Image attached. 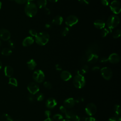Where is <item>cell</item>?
Instances as JSON below:
<instances>
[{
  "mask_svg": "<svg viewBox=\"0 0 121 121\" xmlns=\"http://www.w3.org/2000/svg\"><path fill=\"white\" fill-rule=\"evenodd\" d=\"M44 114L45 116L47 117V118H50V116H51V112L49 110H46L44 112Z\"/></svg>",
  "mask_w": 121,
  "mask_h": 121,
  "instance_id": "cell-41",
  "label": "cell"
},
{
  "mask_svg": "<svg viewBox=\"0 0 121 121\" xmlns=\"http://www.w3.org/2000/svg\"><path fill=\"white\" fill-rule=\"evenodd\" d=\"M34 42V40L33 37L30 36H28L25 38L22 42V45L24 47L29 46L32 45Z\"/></svg>",
  "mask_w": 121,
  "mask_h": 121,
  "instance_id": "cell-17",
  "label": "cell"
},
{
  "mask_svg": "<svg viewBox=\"0 0 121 121\" xmlns=\"http://www.w3.org/2000/svg\"><path fill=\"white\" fill-rule=\"evenodd\" d=\"M101 3L104 6H107L110 3V0H101Z\"/></svg>",
  "mask_w": 121,
  "mask_h": 121,
  "instance_id": "cell-39",
  "label": "cell"
},
{
  "mask_svg": "<svg viewBox=\"0 0 121 121\" xmlns=\"http://www.w3.org/2000/svg\"><path fill=\"white\" fill-rule=\"evenodd\" d=\"M69 32V28L68 27H65L61 30V35L63 36H66Z\"/></svg>",
  "mask_w": 121,
  "mask_h": 121,
  "instance_id": "cell-32",
  "label": "cell"
},
{
  "mask_svg": "<svg viewBox=\"0 0 121 121\" xmlns=\"http://www.w3.org/2000/svg\"><path fill=\"white\" fill-rule=\"evenodd\" d=\"M0 45H1V42H0Z\"/></svg>",
  "mask_w": 121,
  "mask_h": 121,
  "instance_id": "cell-60",
  "label": "cell"
},
{
  "mask_svg": "<svg viewBox=\"0 0 121 121\" xmlns=\"http://www.w3.org/2000/svg\"><path fill=\"white\" fill-rule=\"evenodd\" d=\"M78 19L77 16L75 15H70L68 16L65 20L66 25L69 27H71L76 25L78 22Z\"/></svg>",
  "mask_w": 121,
  "mask_h": 121,
  "instance_id": "cell-9",
  "label": "cell"
},
{
  "mask_svg": "<svg viewBox=\"0 0 121 121\" xmlns=\"http://www.w3.org/2000/svg\"><path fill=\"white\" fill-rule=\"evenodd\" d=\"M1 121H14L11 117L7 113L3 114L1 116Z\"/></svg>",
  "mask_w": 121,
  "mask_h": 121,
  "instance_id": "cell-26",
  "label": "cell"
},
{
  "mask_svg": "<svg viewBox=\"0 0 121 121\" xmlns=\"http://www.w3.org/2000/svg\"><path fill=\"white\" fill-rule=\"evenodd\" d=\"M72 121H80V117L77 114H75L71 119Z\"/></svg>",
  "mask_w": 121,
  "mask_h": 121,
  "instance_id": "cell-36",
  "label": "cell"
},
{
  "mask_svg": "<svg viewBox=\"0 0 121 121\" xmlns=\"http://www.w3.org/2000/svg\"><path fill=\"white\" fill-rule=\"evenodd\" d=\"M76 114L75 112L72 110L67 111L66 113H65V117L67 120H71V118Z\"/></svg>",
  "mask_w": 121,
  "mask_h": 121,
  "instance_id": "cell-24",
  "label": "cell"
},
{
  "mask_svg": "<svg viewBox=\"0 0 121 121\" xmlns=\"http://www.w3.org/2000/svg\"><path fill=\"white\" fill-rule=\"evenodd\" d=\"M43 86L45 88H46L47 89H50L52 87V84L50 82L45 81L43 83Z\"/></svg>",
  "mask_w": 121,
  "mask_h": 121,
  "instance_id": "cell-34",
  "label": "cell"
},
{
  "mask_svg": "<svg viewBox=\"0 0 121 121\" xmlns=\"http://www.w3.org/2000/svg\"><path fill=\"white\" fill-rule=\"evenodd\" d=\"M88 118L86 117H83L81 119V121H88Z\"/></svg>",
  "mask_w": 121,
  "mask_h": 121,
  "instance_id": "cell-51",
  "label": "cell"
},
{
  "mask_svg": "<svg viewBox=\"0 0 121 121\" xmlns=\"http://www.w3.org/2000/svg\"><path fill=\"white\" fill-rule=\"evenodd\" d=\"M16 1V3L19 4H23L25 3H26L28 1V0H13Z\"/></svg>",
  "mask_w": 121,
  "mask_h": 121,
  "instance_id": "cell-37",
  "label": "cell"
},
{
  "mask_svg": "<svg viewBox=\"0 0 121 121\" xmlns=\"http://www.w3.org/2000/svg\"><path fill=\"white\" fill-rule=\"evenodd\" d=\"M1 67H2V64H1V62L0 61V70L1 68Z\"/></svg>",
  "mask_w": 121,
  "mask_h": 121,
  "instance_id": "cell-56",
  "label": "cell"
},
{
  "mask_svg": "<svg viewBox=\"0 0 121 121\" xmlns=\"http://www.w3.org/2000/svg\"><path fill=\"white\" fill-rule=\"evenodd\" d=\"M63 21V19L62 17L60 16H55L52 20V23L56 25L60 26L61 25Z\"/></svg>",
  "mask_w": 121,
  "mask_h": 121,
  "instance_id": "cell-20",
  "label": "cell"
},
{
  "mask_svg": "<svg viewBox=\"0 0 121 121\" xmlns=\"http://www.w3.org/2000/svg\"><path fill=\"white\" fill-rule=\"evenodd\" d=\"M50 39L49 34L45 32H42L37 34L35 37L36 43L39 45L43 46L45 45Z\"/></svg>",
  "mask_w": 121,
  "mask_h": 121,
  "instance_id": "cell-2",
  "label": "cell"
},
{
  "mask_svg": "<svg viewBox=\"0 0 121 121\" xmlns=\"http://www.w3.org/2000/svg\"><path fill=\"white\" fill-rule=\"evenodd\" d=\"M44 96L43 94V93H40L37 94V95H36V100L37 101H42L44 99Z\"/></svg>",
  "mask_w": 121,
  "mask_h": 121,
  "instance_id": "cell-33",
  "label": "cell"
},
{
  "mask_svg": "<svg viewBox=\"0 0 121 121\" xmlns=\"http://www.w3.org/2000/svg\"><path fill=\"white\" fill-rule=\"evenodd\" d=\"M98 59V56L95 53H91L87 58V61L91 63L96 62Z\"/></svg>",
  "mask_w": 121,
  "mask_h": 121,
  "instance_id": "cell-19",
  "label": "cell"
},
{
  "mask_svg": "<svg viewBox=\"0 0 121 121\" xmlns=\"http://www.w3.org/2000/svg\"><path fill=\"white\" fill-rule=\"evenodd\" d=\"M110 31H111L108 28H103L102 31H101V33L102 37H104L108 35V34L110 33Z\"/></svg>",
  "mask_w": 121,
  "mask_h": 121,
  "instance_id": "cell-29",
  "label": "cell"
},
{
  "mask_svg": "<svg viewBox=\"0 0 121 121\" xmlns=\"http://www.w3.org/2000/svg\"><path fill=\"white\" fill-rule=\"evenodd\" d=\"M22 121L21 120H19V119H18V120H17L16 121Z\"/></svg>",
  "mask_w": 121,
  "mask_h": 121,
  "instance_id": "cell-58",
  "label": "cell"
},
{
  "mask_svg": "<svg viewBox=\"0 0 121 121\" xmlns=\"http://www.w3.org/2000/svg\"><path fill=\"white\" fill-rule=\"evenodd\" d=\"M60 121H70L69 120H67V119H62Z\"/></svg>",
  "mask_w": 121,
  "mask_h": 121,
  "instance_id": "cell-54",
  "label": "cell"
},
{
  "mask_svg": "<svg viewBox=\"0 0 121 121\" xmlns=\"http://www.w3.org/2000/svg\"><path fill=\"white\" fill-rule=\"evenodd\" d=\"M0 38L3 41H8L10 38V33L7 29H1L0 30Z\"/></svg>",
  "mask_w": 121,
  "mask_h": 121,
  "instance_id": "cell-12",
  "label": "cell"
},
{
  "mask_svg": "<svg viewBox=\"0 0 121 121\" xmlns=\"http://www.w3.org/2000/svg\"><path fill=\"white\" fill-rule=\"evenodd\" d=\"M73 85L77 88H83L86 84V80L83 75L77 74L73 78Z\"/></svg>",
  "mask_w": 121,
  "mask_h": 121,
  "instance_id": "cell-4",
  "label": "cell"
},
{
  "mask_svg": "<svg viewBox=\"0 0 121 121\" xmlns=\"http://www.w3.org/2000/svg\"><path fill=\"white\" fill-rule=\"evenodd\" d=\"M117 121H121V118L120 117H119L117 119Z\"/></svg>",
  "mask_w": 121,
  "mask_h": 121,
  "instance_id": "cell-55",
  "label": "cell"
},
{
  "mask_svg": "<svg viewBox=\"0 0 121 121\" xmlns=\"http://www.w3.org/2000/svg\"><path fill=\"white\" fill-rule=\"evenodd\" d=\"M34 0H28V1H32V2Z\"/></svg>",
  "mask_w": 121,
  "mask_h": 121,
  "instance_id": "cell-59",
  "label": "cell"
},
{
  "mask_svg": "<svg viewBox=\"0 0 121 121\" xmlns=\"http://www.w3.org/2000/svg\"><path fill=\"white\" fill-rule=\"evenodd\" d=\"M36 5L32 1H27L25 7V12L29 17H32L36 15L37 12Z\"/></svg>",
  "mask_w": 121,
  "mask_h": 121,
  "instance_id": "cell-1",
  "label": "cell"
},
{
  "mask_svg": "<svg viewBox=\"0 0 121 121\" xmlns=\"http://www.w3.org/2000/svg\"><path fill=\"white\" fill-rule=\"evenodd\" d=\"M64 106L66 108H71L76 104L75 100L73 98H68L65 99L63 102Z\"/></svg>",
  "mask_w": 121,
  "mask_h": 121,
  "instance_id": "cell-13",
  "label": "cell"
},
{
  "mask_svg": "<svg viewBox=\"0 0 121 121\" xmlns=\"http://www.w3.org/2000/svg\"><path fill=\"white\" fill-rule=\"evenodd\" d=\"M89 70V67L87 65H84L80 70H78L77 72V74H81V75H83L84 74H86V73L87 72V71Z\"/></svg>",
  "mask_w": 121,
  "mask_h": 121,
  "instance_id": "cell-22",
  "label": "cell"
},
{
  "mask_svg": "<svg viewBox=\"0 0 121 121\" xmlns=\"http://www.w3.org/2000/svg\"><path fill=\"white\" fill-rule=\"evenodd\" d=\"M12 53L11 50L9 48H4L1 51V54L6 56H8L11 55Z\"/></svg>",
  "mask_w": 121,
  "mask_h": 121,
  "instance_id": "cell-25",
  "label": "cell"
},
{
  "mask_svg": "<svg viewBox=\"0 0 121 121\" xmlns=\"http://www.w3.org/2000/svg\"><path fill=\"white\" fill-rule=\"evenodd\" d=\"M120 18L115 15L110 16L106 21V26L111 31L112 30L116 27L120 23Z\"/></svg>",
  "mask_w": 121,
  "mask_h": 121,
  "instance_id": "cell-3",
  "label": "cell"
},
{
  "mask_svg": "<svg viewBox=\"0 0 121 121\" xmlns=\"http://www.w3.org/2000/svg\"><path fill=\"white\" fill-rule=\"evenodd\" d=\"M117 119L118 118H117V117L115 116L111 117L108 119V121H117Z\"/></svg>",
  "mask_w": 121,
  "mask_h": 121,
  "instance_id": "cell-46",
  "label": "cell"
},
{
  "mask_svg": "<svg viewBox=\"0 0 121 121\" xmlns=\"http://www.w3.org/2000/svg\"><path fill=\"white\" fill-rule=\"evenodd\" d=\"M4 74L7 77H11L13 74V69L10 66H6L4 68Z\"/></svg>",
  "mask_w": 121,
  "mask_h": 121,
  "instance_id": "cell-18",
  "label": "cell"
},
{
  "mask_svg": "<svg viewBox=\"0 0 121 121\" xmlns=\"http://www.w3.org/2000/svg\"><path fill=\"white\" fill-rule=\"evenodd\" d=\"M43 121H54V120L51 118H47Z\"/></svg>",
  "mask_w": 121,
  "mask_h": 121,
  "instance_id": "cell-52",
  "label": "cell"
},
{
  "mask_svg": "<svg viewBox=\"0 0 121 121\" xmlns=\"http://www.w3.org/2000/svg\"><path fill=\"white\" fill-rule=\"evenodd\" d=\"M28 99L30 102H33L35 100V96L34 95L30 94L28 96Z\"/></svg>",
  "mask_w": 121,
  "mask_h": 121,
  "instance_id": "cell-42",
  "label": "cell"
},
{
  "mask_svg": "<svg viewBox=\"0 0 121 121\" xmlns=\"http://www.w3.org/2000/svg\"><path fill=\"white\" fill-rule=\"evenodd\" d=\"M63 116L60 114H55L53 116V120L56 121H61L63 119Z\"/></svg>",
  "mask_w": 121,
  "mask_h": 121,
  "instance_id": "cell-30",
  "label": "cell"
},
{
  "mask_svg": "<svg viewBox=\"0 0 121 121\" xmlns=\"http://www.w3.org/2000/svg\"><path fill=\"white\" fill-rule=\"evenodd\" d=\"M60 77L63 81H67L69 80L72 78V75L69 71L67 70H63L61 72Z\"/></svg>",
  "mask_w": 121,
  "mask_h": 121,
  "instance_id": "cell-15",
  "label": "cell"
},
{
  "mask_svg": "<svg viewBox=\"0 0 121 121\" xmlns=\"http://www.w3.org/2000/svg\"><path fill=\"white\" fill-rule=\"evenodd\" d=\"M94 25L96 28L102 29L103 28H104L105 26V23L103 20L97 19L94 22Z\"/></svg>",
  "mask_w": 121,
  "mask_h": 121,
  "instance_id": "cell-16",
  "label": "cell"
},
{
  "mask_svg": "<svg viewBox=\"0 0 121 121\" xmlns=\"http://www.w3.org/2000/svg\"><path fill=\"white\" fill-rule=\"evenodd\" d=\"M8 44H9V45L11 47V48H14V44L13 43V42L12 41H9V42H8Z\"/></svg>",
  "mask_w": 121,
  "mask_h": 121,
  "instance_id": "cell-47",
  "label": "cell"
},
{
  "mask_svg": "<svg viewBox=\"0 0 121 121\" xmlns=\"http://www.w3.org/2000/svg\"><path fill=\"white\" fill-rule=\"evenodd\" d=\"M44 12H45V13L46 14H47V15H49V14H50V13H51L50 10L49 9H48V8H45L44 9Z\"/></svg>",
  "mask_w": 121,
  "mask_h": 121,
  "instance_id": "cell-48",
  "label": "cell"
},
{
  "mask_svg": "<svg viewBox=\"0 0 121 121\" xmlns=\"http://www.w3.org/2000/svg\"><path fill=\"white\" fill-rule=\"evenodd\" d=\"M102 76L106 80H110L112 76V72L111 69L108 67H103L100 69Z\"/></svg>",
  "mask_w": 121,
  "mask_h": 121,
  "instance_id": "cell-8",
  "label": "cell"
},
{
  "mask_svg": "<svg viewBox=\"0 0 121 121\" xmlns=\"http://www.w3.org/2000/svg\"><path fill=\"white\" fill-rule=\"evenodd\" d=\"M100 69V68L98 66H95L94 67L92 68V70L93 71H94V72H96V71H98Z\"/></svg>",
  "mask_w": 121,
  "mask_h": 121,
  "instance_id": "cell-45",
  "label": "cell"
},
{
  "mask_svg": "<svg viewBox=\"0 0 121 121\" xmlns=\"http://www.w3.org/2000/svg\"><path fill=\"white\" fill-rule=\"evenodd\" d=\"M114 112H115V116L116 117H120L121 115V109L120 106L118 104H116L114 107Z\"/></svg>",
  "mask_w": 121,
  "mask_h": 121,
  "instance_id": "cell-27",
  "label": "cell"
},
{
  "mask_svg": "<svg viewBox=\"0 0 121 121\" xmlns=\"http://www.w3.org/2000/svg\"><path fill=\"white\" fill-rule=\"evenodd\" d=\"M59 109H60V111L62 112V113H66V112H67V109H66V107H65L63 105H61V106H60V108H59Z\"/></svg>",
  "mask_w": 121,
  "mask_h": 121,
  "instance_id": "cell-38",
  "label": "cell"
},
{
  "mask_svg": "<svg viewBox=\"0 0 121 121\" xmlns=\"http://www.w3.org/2000/svg\"><path fill=\"white\" fill-rule=\"evenodd\" d=\"M108 61V58L107 57H102L100 59V61L102 63H104V62H106Z\"/></svg>",
  "mask_w": 121,
  "mask_h": 121,
  "instance_id": "cell-43",
  "label": "cell"
},
{
  "mask_svg": "<svg viewBox=\"0 0 121 121\" xmlns=\"http://www.w3.org/2000/svg\"><path fill=\"white\" fill-rule=\"evenodd\" d=\"M49 0L52 2H56L58 1V0Z\"/></svg>",
  "mask_w": 121,
  "mask_h": 121,
  "instance_id": "cell-53",
  "label": "cell"
},
{
  "mask_svg": "<svg viewBox=\"0 0 121 121\" xmlns=\"http://www.w3.org/2000/svg\"><path fill=\"white\" fill-rule=\"evenodd\" d=\"M36 63L34 59H31L27 62V66L30 70H33L36 66Z\"/></svg>",
  "mask_w": 121,
  "mask_h": 121,
  "instance_id": "cell-21",
  "label": "cell"
},
{
  "mask_svg": "<svg viewBox=\"0 0 121 121\" xmlns=\"http://www.w3.org/2000/svg\"><path fill=\"white\" fill-rule=\"evenodd\" d=\"M27 88L30 93L33 95L36 94L38 92L39 90V86L35 82L30 83L28 85Z\"/></svg>",
  "mask_w": 121,
  "mask_h": 121,
  "instance_id": "cell-10",
  "label": "cell"
},
{
  "mask_svg": "<svg viewBox=\"0 0 121 121\" xmlns=\"http://www.w3.org/2000/svg\"><path fill=\"white\" fill-rule=\"evenodd\" d=\"M78 2L83 5H88L89 4L88 0H78Z\"/></svg>",
  "mask_w": 121,
  "mask_h": 121,
  "instance_id": "cell-40",
  "label": "cell"
},
{
  "mask_svg": "<svg viewBox=\"0 0 121 121\" xmlns=\"http://www.w3.org/2000/svg\"><path fill=\"white\" fill-rule=\"evenodd\" d=\"M33 78L36 82L40 83L43 82L44 81L45 78V75L42 70L38 69L33 72Z\"/></svg>",
  "mask_w": 121,
  "mask_h": 121,
  "instance_id": "cell-5",
  "label": "cell"
},
{
  "mask_svg": "<svg viewBox=\"0 0 121 121\" xmlns=\"http://www.w3.org/2000/svg\"><path fill=\"white\" fill-rule=\"evenodd\" d=\"M45 27L47 29H49V28H51L52 27V26L50 23H47V24H45Z\"/></svg>",
  "mask_w": 121,
  "mask_h": 121,
  "instance_id": "cell-50",
  "label": "cell"
},
{
  "mask_svg": "<svg viewBox=\"0 0 121 121\" xmlns=\"http://www.w3.org/2000/svg\"><path fill=\"white\" fill-rule=\"evenodd\" d=\"M110 8L113 13L115 14H118L121 11V3L118 0H114L110 3Z\"/></svg>",
  "mask_w": 121,
  "mask_h": 121,
  "instance_id": "cell-6",
  "label": "cell"
},
{
  "mask_svg": "<svg viewBox=\"0 0 121 121\" xmlns=\"http://www.w3.org/2000/svg\"><path fill=\"white\" fill-rule=\"evenodd\" d=\"M9 84L12 86H17V81L15 78H10L9 80Z\"/></svg>",
  "mask_w": 121,
  "mask_h": 121,
  "instance_id": "cell-28",
  "label": "cell"
},
{
  "mask_svg": "<svg viewBox=\"0 0 121 121\" xmlns=\"http://www.w3.org/2000/svg\"><path fill=\"white\" fill-rule=\"evenodd\" d=\"M29 33L31 35H32V36H34V37H35L38 34L37 33V31L33 29H30L29 30Z\"/></svg>",
  "mask_w": 121,
  "mask_h": 121,
  "instance_id": "cell-35",
  "label": "cell"
},
{
  "mask_svg": "<svg viewBox=\"0 0 121 121\" xmlns=\"http://www.w3.org/2000/svg\"><path fill=\"white\" fill-rule=\"evenodd\" d=\"M108 61H109L111 63L116 64L120 61L121 57L118 54L116 53H112L108 57Z\"/></svg>",
  "mask_w": 121,
  "mask_h": 121,
  "instance_id": "cell-11",
  "label": "cell"
},
{
  "mask_svg": "<svg viewBox=\"0 0 121 121\" xmlns=\"http://www.w3.org/2000/svg\"><path fill=\"white\" fill-rule=\"evenodd\" d=\"M57 104V101L53 98H48L45 102V105L48 109L53 108L54 107H55Z\"/></svg>",
  "mask_w": 121,
  "mask_h": 121,
  "instance_id": "cell-14",
  "label": "cell"
},
{
  "mask_svg": "<svg viewBox=\"0 0 121 121\" xmlns=\"http://www.w3.org/2000/svg\"><path fill=\"white\" fill-rule=\"evenodd\" d=\"M121 35V30L120 29H117L113 32V33L112 34V37L114 38H118L120 37Z\"/></svg>",
  "mask_w": 121,
  "mask_h": 121,
  "instance_id": "cell-31",
  "label": "cell"
},
{
  "mask_svg": "<svg viewBox=\"0 0 121 121\" xmlns=\"http://www.w3.org/2000/svg\"><path fill=\"white\" fill-rule=\"evenodd\" d=\"M1 2L0 1V9H1Z\"/></svg>",
  "mask_w": 121,
  "mask_h": 121,
  "instance_id": "cell-57",
  "label": "cell"
},
{
  "mask_svg": "<svg viewBox=\"0 0 121 121\" xmlns=\"http://www.w3.org/2000/svg\"></svg>",
  "mask_w": 121,
  "mask_h": 121,
  "instance_id": "cell-61",
  "label": "cell"
},
{
  "mask_svg": "<svg viewBox=\"0 0 121 121\" xmlns=\"http://www.w3.org/2000/svg\"><path fill=\"white\" fill-rule=\"evenodd\" d=\"M97 108L95 104L93 103H88L85 107V112L89 116H93L95 115L96 112Z\"/></svg>",
  "mask_w": 121,
  "mask_h": 121,
  "instance_id": "cell-7",
  "label": "cell"
},
{
  "mask_svg": "<svg viewBox=\"0 0 121 121\" xmlns=\"http://www.w3.org/2000/svg\"><path fill=\"white\" fill-rule=\"evenodd\" d=\"M88 121H97V120L93 117H90L88 118Z\"/></svg>",
  "mask_w": 121,
  "mask_h": 121,
  "instance_id": "cell-49",
  "label": "cell"
},
{
  "mask_svg": "<svg viewBox=\"0 0 121 121\" xmlns=\"http://www.w3.org/2000/svg\"><path fill=\"white\" fill-rule=\"evenodd\" d=\"M55 67V69L57 70L60 71V70H62V68H61V66L59 64H56Z\"/></svg>",
  "mask_w": 121,
  "mask_h": 121,
  "instance_id": "cell-44",
  "label": "cell"
},
{
  "mask_svg": "<svg viewBox=\"0 0 121 121\" xmlns=\"http://www.w3.org/2000/svg\"><path fill=\"white\" fill-rule=\"evenodd\" d=\"M47 4V0H37V7L40 9L45 8Z\"/></svg>",
  "mask_w": 121,
  "mask_h": 121,
  "instance_id": "cell-23",
  "label": "cell"
}]
</instances>
